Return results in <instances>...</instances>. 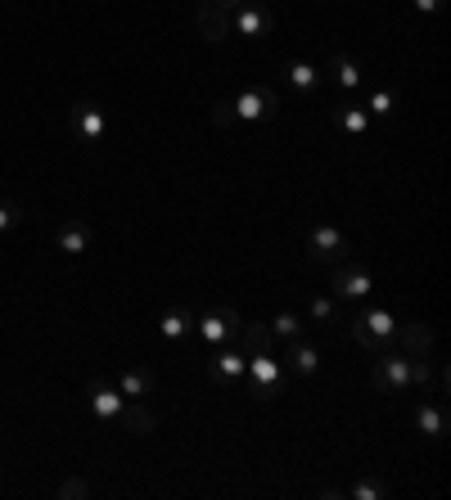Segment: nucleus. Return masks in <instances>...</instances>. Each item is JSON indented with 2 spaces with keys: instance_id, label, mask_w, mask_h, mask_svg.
<instances>
[{
  "instance_id": "a211bd4d",
  "label": "nucleus",
  "mask_w": 451,
  "mask_h": 500,
  "mask_svg": "<svg viewBox=\"0 0 451 500\" xmlns=\"http://www.w3.org/2000/svg\"><path fill=\"white\" fill-rule=\"evenodd\" d=\"M353 316H357V320H362V325H366L375 338H384V342L397 334V320H393L388 312H353Z\"/></svg>"
},
{
  "instance_id": "ddd939ff",
  "label": "nucleus",
  "mask_w": 451,
  "mask_h": 500,
  "mask_svg": "<svg viewBox=\"0 0 451 500\" xmlns=\"http://www.w3.org/2000/svg\"><path fill=\"white\" fill-rule=\"evenodd\" d=\"M402 347H407V357H429L433 352V329L424 320L402 325Z\"/></svg>"
},
{
  "instance_id": "f03ea898",
  "label": "nucleus",
  "mask_w": 451,
  "mask_h": 500,
  "mask_svg": "<svg viewBox=\"0 0 451 500\" xmlns=\"http://www.w3.org/2000/svg\"><path fill=\"white\" fill-rule=\"evenodd\" d=\"M307 248H312V262H321V266H338V262L353 258V243H347V235L334 230V226H316L307 235Z\"/></svg>"
},
{
  "instance_id": "a878e982",
  "label": "nucleus",
  "mask_w": 451,
  "mask_h": 500,
  "mask_svg": "<svg viewBox=\"0 0 451 500\" xmlns=\"http://www.w3.org/2000/svg\"><path fill=\"white\" fill-rule=\"evenodd\" d=\"M185 329H190V320H185V312H167V316L159 320V334H163V338H172V342H176V338H181Z\"/></svg>"
},
{
  "instance_id": "f8f14e48",
  "label": "nucleus",
  "mask_w": 451,
  "mask_h": 500,
  "mask_svg": "<svg viewBox=\"0 0 451 500\" xmlns=\"http://www.w3.org/2000/svg\"><path fill=\"white\" fill-rule=\"evenodd\" d=\"M118 419H122V428H127V433H136V437H149V433L159 428V419L149 415V406H144V402H127Z\"/></svg>"
},
{
  "instance_id": "b1692460",
  "label": "nucleus",
  "mask_w": 451,
  "mask_h": 500,
  "mask_svg": "<svg viewBox=\"0 0 451 500\" xmlns=\"http://www.w3.org/2000/svg\"><path fill=\"white\" fill-rule=\"evenodd\" d=\"M198 338H204V342H226L230 334H226V320L213 312V316H204V320H198Z\"/></svg>"
},
{
  "instance_id": "6ab92c4d",
  "label": "nucleus",
  "mask_w": 451,
  "mask_h": 500,
  "mask_svg": "<svg viewBox=\"0 0 451 500\" xmlns=\"http://www.w3.org/2000/svg\"><path fill=\"white\" fill-rule=\"evenodd\" d=\"M289 81H293L298 95H312V90L321 86V73H316L312 64H289Z\"/></svg>"
},
{
  "instance_id": "bb28decb",
  "label": "nucleus",
  "mask_w": 451,
  "mask_h": 500,
  "mask_svg": "<svg viewBox=\"0 0 451 500\" xmlns=\"http://www.w3.org/2000/svg\"><path fill=\"white\" fill-rule=\"evenodd\" d=\"M271 329H276L280 338H289V342H293L298 334H303V320H298V316H289V312H280V316L271 320Z\"/></svg>"
},
{
  "instance_id": "72a5a7b5",
  "label": "nucleus",
  "mask_w": 451,
  "mask_h": 500,
  "mask_svg": "<svg viewBox=\"0 0 451 500\" xmlns=\"http://www.w3.org/2000/svg\"><path fill=\"white\" fill-rule=\"evenodd\" d=\"M416 10L420 14H433V10H442V0H416Z\"/></svg>"
},
{
  "instance_id": "20e7f679",
  "label": "nucleus",
  "mask_w": 451,
  "mask_h": 500,
  "mask_svg": "<svg viewBox=\"0 0 451 500\" xmlns=\"http://www.w3.org/2000/svg\"><path fill=\"white\" fill-rule=\"evenodd\" d=\"M370 388L375 392H407L411 388V357H384L370 365Z\"/></svg>"
},
{
  "instance_id": "39448f33",
  "label": "nucleus",
  "mask_w": 451,
  "mask_h": 500,
  "mask_svg": "<svg viewBox=\"0 0 451 500\" xmlns=\"http://www.w3.org/2000/svg\"><path fill=\"white\" fill-rule=\"evenodd\" d=\"M230 27H239V36H244V41H262V36H271L276 14H271L267 5H258V0H248V5H239V10H235V23H230Z\"/></svg>"
},
{
  "instance_id": "c85d7f7f",
  "label": "nucleus",
  "mask_w": 451,
  "mask_h": 500,
  "mask_svg": "<svg viewBox=\"0 0 451 500\" xmlns=\"http://www.w3.org/2000/svg\"><path fill=\"white\" fill-rule=\"evenodd\" d=\"M393 109H397V99H393V90H375V95H370V113L388 118Z\"/></svg>"
},
{
  "instance_id": "7ed1b4c3",
  "label": "nucleus",
  "mask_w": 451,
  "mask_h": 500,
  "mask_svg": "<svg viewBox=\"0 0 451 500\" xmlns=\"http://www.w3.org/2000/svg\"><path fill=\"white\" fill-rule=\"evenodd\" d=\"M244 374L253 379V396H258V402H271V396H280V388H284V370H280V361L271 352H253V361H248Z\"/></svg>"
},
{
  "instance_id": "1a4fd4ad",
  "label": "nucleus",
  "mask_w": 451,
  "mask_h": 500,
  "mask_svg": "<svg viewBox=\"0 0 451 500\" xmlns=\"http://www.w3.org/2000/svg\"><path fill=\"white\" fill-rule=\"evenodd\" d=\"M235 342H239V352H271V347H276V329L267 320H244Z\"/></svg>"
},
{
  "instance_id": "7c9ffc66",
  "label": "nucleus",
  "mask_w": 451,
  "mask_h": 500,
  "mask_svg": "<svg viewBox=\"0 0 451 500\" xmlns=\"http://www.w3.org/2000/svg\"><path fill=\"white\" fill-rule=\"evenodd\" d=\"M217 316H222V320H226V334H230V338H239V329H244V316H239V312H235V307H222V312H217Z\"/></svg>"
},
{
  "instance_id": "5701e85b",
  "label": "nucleus",
  "mask_w": 451,
  "mask_h": 500,
  "mask_svg": "<svg viewBox=\"0 0 451 500\" xmlns=\"http://www.w3.org/2000/svg\"><path fill=\"white\" fill-rule=\"evenodd\" d=\"M55 496H59V500H90L95 487H90L86 478H64V482L55 487Z\"/></svg>"
},
{
  "instance_id": "2f4dec72",
  "label": "nucleus",
  "mask_w": 451,
  "mask_h": 500,
  "mask_svg": "<svg viewBox=\"0 0 451 500\" xmlns=\"http://www.w3.org/2000/svg\"><path fill=\"white\" fill-rule=\"evenodd\" d=\"M312 320H334V303H330V297H312Z\"/></svg>"
},
{
  "instance_id": "0eeeda50",
  "label": "nucleus",
  "mask_w": 451,
  "mask_h": 500,
  "mask_svg": "<svg viewBox=\"0 0 451 500\" xmlns=\"http://www.w3.org/2000/svg\"><path fill=\"white\" fill-rule=\"evenodd\" d=\"M194 23H198V32H204L213 45H226L230 41V14L217 10L213 0H194Z\"/></svg>"
},
{
  "instance_id": "2eb2a0df",
  "label": "nucleus",
  "mask_w": 451,
  "mask_h": 500,
  "mask_svg": "<svg viewBox=\"0 0 451 500\" xmlns=\"http://www.w3.org/2000/svg\"><path fill=\"white\" fill-rule=\"evenodd\" d=\"M244 370H248V361H244V352H239V347H226V352L217 357V379H222V383H230V379H244Z\"/></svg>"
},
{
  "instance_id": "f3484780",
  "label": "nucleus",
  "mask_w": 451,
  "mask_h": 500,
  "mask_svg": "<svg viewBox=\"0 0 451 500\" xmlns=\"http://www.w3.org/2000/svg\"><path fill=\"white\" fill-rule=\"evenodd\" d=\"M334 122H338L343 131H353V135H366V127H370L366 109H357V104H338V109H334Z\"/></svg>"
},
{
  "instance_id": "6e6552de",
  "label": "nucleus",
  "mask_w": 451,
  "mask_h": 500,
  "mask_svg": "<svg viewBox=\"0 0 451 500\" xmlns=\"http://www.w3.org/2000/svg\"><path fill=\"white\" fill-rule=\"evenodd\" d=\"M86 396H90V411H95L99 419H118L122 406H127V396H122L118 388H105V383H90Z\"/></svg>"
},
{
  "instance_id": "c756f323",
  "label": "nucleus",
  "mask_w": 451,
  "mask_h": 500,
  "mask_svg": "<svg viewBox=\"0 0 451 500\" xmlns=\"http://www.w3.org/2000/svg\"><path fill=\"white\" fill-rule=\"evenodd\" d=\"M23 221V212L14 208V204H0V235H5V230H14Z\"/></svg>"
},
{
  "instance_id": "4468645a",
  "label": "nucleus",
  "mask_w": 451,
  "mask_h": 500,
  "mask_svg": "<svg viewBox=\"0 0 451 500\" xmlns=\"http://www.w3.org/2000/svg\"><path fill=\"white\" fill-rule=\"evenodd\" d=\"M416 424H420L424 437H442V433H447V415H442L438 402H420V406H416Z\"/></svg>"
},
{
  "instance_id": "f257e3e1",
  "label": "nucleus",
  "mask_w": 451,
  "mask_h": 500,
  "mask_svg": "<svg viewBox=\"0 0 451 500\" xmlns=\"http://www.w3.org/2000/svg\"><path fill=\"white\" fill-rule=\"evenodd\" d=\"M330 288L343 297V303H362V297L375 293V280H370V271H366L357 258H347V262H338V266L330 271Z\"/></svg>"
},
{
  "instance_id": "9b49d317",
  "label": "nucleus",
  "mask_w": 451,
  "mask_h": 500,
  "mask_svg": "<svg viewBox=\"0 0 451 500\" xmlns=\"http://www.w3.org/2000/svg\"><path fill=\"white\" fill-rule=\"evenodd\" d=\"M55 248L64 258H82L86 248H90V226H82V221H68V226H59V235H55Z\"/></svg>"
},
{
  "instance_id": "423d86ee",
  "label": "nucleus",
  "mask_w": 451,
  "mask_h": 500,
  "mask_svg": "<svg viewBox=\"0 0 451 500\" xmlns=\"http://www.w3.org/2000/svg\"><path fill=\"white\" fill-rule=\"evenodd\" d=\"M280 113V99H276V90H244L239 99H235V118H244V122H262V118H276Z\"/></svg>"
},
{
  "instance_id": "9d476101",
  "label": "nucleus",
  "mask_w": 451,
  "mask_h": 500,
  "mask_svg": "<svg viewBox=\"0 0 451 500\" xmlns=\"http://www.w3.org/2000/svg\"><path fill=\"white\" fill-rule=\"evenodd\" d=\"M73 122H77V135H82V140H90V144H95L99 135H105V127H109L95 99H82V104L73 109Z\"/></svg>"
},
{
  "instance_id": "4be33fe9",
  "label": "nucleus",
  "mask_w": 451,
  "mask_h": 500,
  "mask_svg": "<svg viewBox=\"0 0 451 500\" xmlns=\"http://www.w3.org/2000/svg\"><path fill=\"white\" fill-rule=\"evenodd\" d=\"M334 73H338V86L343 90H357L362 86V68L347 59V55H334Z\"/></svg>"
},
{
  "instance_id": "412c9836",
  "label": "nucleus",
  "mask_w": 451,
  "mask_h": 500,
  "mask_svg": "<svg viewBox=\"0 0 451 500\" xmlns=\"http://www.w3.org/2000/svg\"><path fill=\"white\" fill-rule=\"evenodd\" d=\"M353 342H357V347H366L370 357H384V352H388V342H384V338H375V334H370L357 316H353Z\"/></svg>"
},
{
  "instance_id": "aec40b11",
  "label": "nucleus",
  "mask_w": 451,
  "mask_h": 500,
  "mask_svg": "<svg viewBox=\"0 0 451 500\" xmlns=\"http://www.w3.org/2000/svg\"><path fill=\"white\" fill-rule=\"evenodd\" d=\"M118 392L127 396V402H140V396L149 392V374H140V370H122V379H118Z\"/></svg>"
},
{
  "instance_id": "393cba45",
  "label": "nucleus",
  "mask_w": 451,
  "mask_h": 500,
  "mask_svg": "<svg viewBox=\"0 0 451 500\" xmlns=\"http://www.w3.org/2000/svg\"><path fill=\"white\" fill-rule=\"evenodd\" d=\"M208 122H213L217 131H226V127L235 122V104H230V99H213V104H208Z\"/></svg>"
},
{
  "instance_id": "cd10ccee",
  "label": "nucleus",
  "mask_w": 451,
  "mask_h": 500,
  "mask_svg": "<svg viewBox=\"0 0 451 500\" xmlns=\"http://www.w3.org/2000/svg\"><path fill=\"white\" fill-rule=\"evenodd\" d=\"M347 496H353V500H384L388 487H379V482H362V487H347Z\"/></svg>"
},
{
  "instance_id": "dca6fc26",
  "label": "nucleus",
  "mask_w": 451,
  "mask_h": 500,
  "mask_svg": "<svg viewBox=\"0 0 451 500\" xmlns=\"http://www.w3.org/2000/svg\"><path fill=\"white\" fill-rule=\"evenodd\" d=\"M289 361H293V370H298V374H316V370H321V352H316L312 342H298V338H293Z\"/></svg>"
},
{
  "instance_id": "473e14b6",
  "label": "nucleus",
  "mask_w": 451,
  "mask_h": 500,
  "mask_svg": "<svg viewBox=\"0 0 451 500\" xmlns=\"http://www.w3.org/2000/svg\"><path fill=\"white\" fill-rule=\"evenodd\" d=\"M213 5H217V10H226V14H235L239 5H248V0H213Z\"/></svg>"
}]
</instances>
